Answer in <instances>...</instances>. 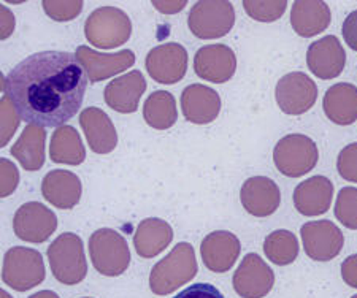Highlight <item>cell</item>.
Returning <instances> with one entry per match:
<instances>
[{"label": "cell", "mask_w": 357, "mask_h": 298, "mask_svg": "<svg viewBox=\"0 0 357 298\" xmlns=\"http://www.w3.org/2000/svg\"><path fill=\"white\" fill-rule=\"evenodd\" d=\"M2 89L22 121L59 129L82 108L88 78L77 54L42 51L2 78Z\"/></svg>", "instance_id": "6da1fadb"}, {"label": "cell", "mask_w": 357, "mask_h": 298, "mask_svg": "<svg viewBox=\"0 0 357 298\" xmlns=\"http://www.w3.org/2000/svg\"><path fill=\"white\" fill-rule=\"evenodd\" d=\"M197 270L192 244L178 243L169 256L153 267L149 274V288L156 295H169L192 281Z\"/></svg>", "instance_id": "7a4b0ae2"}, {"label": "cell", "mask_w": 357, "mask_h": 298, "mask_svg": "<svg viewBox=\"0 0 357 298\" xmlns=\"http://www.w3.org/2000/svg\"><path fill=\"white\" fill-rule=\"evenodd\" d=\"M48 260L53 276L66 285H75L88 274L83 240L72 232L62 233L48 248Z\"/></svg>", "instance_id": "3957f363"}, {"label": "cell", "mask_w": 357, "mask_h": 298, "mask_svg": "<svg viewBox=\"0 0 357 298\" xmlns=\"http://www.w3.org/2000/svg\"><path fill=\"white\" fill-rule=\"evenodd\" d=\"M89 256L92 265L103 276H119L130 263L128 242L113 228H99L91 235Z\"/></svg>", "instance_id": "277c9868"}, {"label": "cell", "mask_w": 357, "mask_h": 298, "mask_svg": "<svg viewBox=\"0 0 357 298\" xmlns=\"http://www.w3.org/2000/svg\"><path fill=\"white\" fill-rule=\"evenodd\" d=\"M132 22L123 10L100 7L92 11L84 24V36L91 45L103 49H113L130 38Z\"/></svg>", "instance_id": "5b68a950"}, {"label": "cell", "mask_w": 357, "mask_h": 298, "mask_svg": "<svg viewBox=\"0 0 357 298\" xmlns=\"http://www.w3.org/2000/svg\"><path fill=\"white\" fill-rule=\"evenodd\" d=\"M319 159L316 143L307 135L291 134L281 139L273 149V162L281 173L301 178L312 171Z\"/></svg>", "instance_id": "8992f818"}, {"label": "cell", "mask_w": 357, "mask_h": 298, "mask_svg": "<svg viewBox=\"0 0 357 298\" xmlns=\"http://www.w3.org/2000/svg\"><path fill=\"white\" fill-rule=\"evenodd\" d=\"M45 273L43 257L38 251L15 246L5 252L2 279L11 289L26 292L36 288L43 283Z\"/></svg>", "instance_id": "52a82bcc"}, {"label": "cell", "mask_w": 357, "mask_h": 298, "mask_svg": "<svg viewBox=\"0 0 357 298\" xmlns=\"http://www.w3.org/2000/svg\"><path fill=\"white\" fill-rule=\"evenodd\" d=\"M234 24V5L226 0H200L189 11L188 26L194 36L202 40H215L227 36Z\"/></svg>", "instance_id": "ba28073f"}, {"label": "cell", "mask_w": 357, "mask_h": 298, "mask_svg": "<svg viewBox=\"0 0 357 298\" xmlns=\"http://www.w3.org/2000/svg\"><path fill=\"white\" fill-rule=\"evenodd\" d=\"M275 97L281 111L297 116L313 108L318 99V86L308 74L292 72L284 74L276 84Z\"/></svg>", "instance_id": "9c48e42d"}, {"label": "cell", "mask_w": 357, "mask_h": 298, "mask_svg": "<svg viewBox=\"0 0 357 298\" xmlns=\"http://www.w3.org/2000/svg\"><path fill=\"white\" fill-rule=\"evenodd\" d=\"M303 249L310 259L329 262L342 252L344 235L331 221H313L303 224L301 228Z\"/></svg>", "instance_id": "30bf717a"}, {"label": "cell", "mask_w": 357, "mask_h": 298, "mask_svg": "<svg viewBox=\"0 0 357 298\" xmlns=\"http://www.w3.org/2000/svg\"><path fill=\"white\" fill-rule=\"evenodd\" d=\"M57 228V217L50 208L38 202H29L16 211L13 230L16 237L27 243H43Z\"/></svg>", "instance_id": "8fae6325"}, {"label": "cell", "mask_w": 357, "mask_h": 298, "mask_svg": "<svg viewBox=\"0 0 357 298\" xmlns=\"http://www.w3.org/2000/svg\"><path fill=\"white\" fill-rule=\"evenodd\" d=\"M146 70L154 81L175 84L186 74L188 51L180 43L159 45L146 56Z\"/></svg>", "instance_id": "7c38bea8"}, {"label": "cell", "mask_w": 357, "mask_h": 298, "mask_svg": "<svg viewBox=\"0 0 357 298\" xmlns=\"http://www.w3.org/2000/svg\"><path fill=\"white\" fill-rule=\"evenodd\" d=\"M234 289L243 298H264L273 289L275 273L257 254H246L234 273Z\"/></svg>", "instance_id": "4fadbf2b"}, {"label": "cell", "mask_w": 357, "mask_h": 298, "mask_svg": "<svg viewBox=\"0 0 357 298\" xmlns=\"http://www.w3.org/2000/svg\"><path fill=\"white\" fill-rule=\"evenodd\" d=\"M194 70L210 83H227L237 70V57L227 45H206L194 57Z\"/></svg>", "instance_id": "5bb4252c"}, {"label": "cell", "mask_w": 357, "mask_h": 298, "mask_svg": "<svg viewBox=\"0 0 357 298\" xmlns=\"http://www.w3.org/2000/svg\"><path fill=\"white\" fill-rule=\"evenodd\" d=\"M307 64L314 77L332 79L340 77L344 70L347 53L335 36H327L310 45L307 51Z\"/></svg>", "instance_id": "9a60e30c"}, {"label": "cell", "mask_w": 357, "mask_h": 298, "mask_svg": "<svg viewBox=\"0 0 357 298\" xmlns=\"http://www.w3.org/2000/svg\"><path fill=\"white\" fill-rule=\"evenodd\" d=\"M241 251L240 240L232 232L218 230L206 235L200 246L205 267L213 273H226L235 265Z\"/></svg>", "instance_id": "2e32d148"}, {"label": "cell", "mask_w": 357, "mask_h": 298, "mask_svg": "<svg viewBox=\"0 0 357 298\" xmlns=\"http://www.w3.org/2000/svg\"><path fill=\"white\" fill-rule=\"evenodd\" d=\"M240 200L248 213L267 217L280 208L281 192L278 185L267 176H252L241 186Z\"/></svg>", "instance_id": "e0dca14e"}, {"label": "cell", "mask_w": 357, "mask_h": 298, "mask_svg": "<svg viewBox=\"0 0 357 298\" xmlns=\"http://www.w3.org/2000/svg\"><path fill=\"white\" fill-rule=\"evenodd\" d=\"M75 54L88 73L91 83H99L112 78L135 64V54L130 49H123L114 54H100L88 47H78Z\"/></svg>", "instance_id": "ac0fdd59"}, {"label": "cell", "mask_w": 357, "mask_h": 298, "mask_svg": "<svg viewBox=\"0 0 357 298\" xmlns=\"http://www.w3.org/2000/svg\"><path fill=\"white\" fill-rule=\"evenodd\" d=\"M184 118L192 124H210L221 111V97L204 84H191L181 94Z\"/></svg>", "instance_id": "d6986e66"}, {"label": "cell", "mask_w": 357, "mask_h": 298, "mask_svg": "<svg viewBox=\"0 0 357 298\" xmlns=\"http://www.w3.org/2000/svg\"><path fill=\"white\" fill-rule=\"evenodd\" d=\"M146 91V79L142 72L134 70L123 74L112 83H108L105 88L107 105L113 108L118 113H135L138 110V103H140L142 95Z\"/></svg>", "instance_id": "ffe728a7"}, {"label": "cell", "mask_w": 357, "mask_h": 298, "mask_svg": "<svg viewBox=\"0 0 357 298\" xmlns=\"http://www.w3.org/2000/svg\"><path fill=\"white\" fill-rule=\"evenodd\" d=\"M333 197V185L326 176H312L294 191V205L303 216H319L329 211Z\"/></svg>", "instance_id": "44dd1931"}, {"label": "cell", "mask_w": 357, "mask_h": 298, "mask_svg": "<svg viewBox=\"0 0 357 298\" xmlns=\"http://www.w3.org/2000/svg\"><path fill=\"white\" fill-rule=\"evenodd\" d=\"M79 124L91 149L97 154L112 152L118 145V134L108 114L97 107L86 108L79 114Z\"/></svg>", "instance_id": "7402d4cb"}, {"label": "cell", "mask_w": 357, "mask_h": 298, "mask_svg": "<svg viewBox=\"0 0 357 298\" xmlns=\"http://www.w3.org/2000/svg\"><path fill=\"white\" fill-rule=\"evenodd\" d=\"M82 181L67 170H53L43 178L42 194L45 200L56 208L72 210L82 198Z\"/></svg>", "instance_id": "603a6c76"}, {"label": "cell", "mask_w": 357, "mask_h": 298, "mask_svg": "<svg viewBox=\"0 0 357 298\" xmlns=\"http://www.w3.org/2000/svg\"><path fill=\"white\" fill-rule=\"evenodd\" d=\"M329 5L319 0H297L291 10V24L298 36L310 38L324 32L331 24Z\"/></svg>", "instance_id": "cb8c5ba5"}, {"label": "cell", "mask_w": 357, "mask_h": 298, "mask_svg": "<svg viewBox=\"0 0 357 298\" xmlns=\"http://www.w3.org/2000/svg\"><path fill=\"white\" fill-rule=\"evenodd\" d=\"M174 240L170 224L159 217H148L138 224L134 233V246L137 254L143 259H151L160 254Z\"/></svg>", "instance_id": "d4e9b609"}, {"label": "cell", "mask_w": 357, "mask_h": 298, "mask_svg": "<svg viewBox=\"0 0 357 298\" xmlns=\"http://www.w3.org/2000/svg\"><path fill=\"white\" fill-rule=\"evenodd\" d=\"M326 116L338 125L357 121V88L349 83H337L327 89L322 102Z\"/></svg>", "instance_id": "484cf974"}, {"label": "cell", "mask_w": 357, "mask_h": 298, "mask_svg": "<svg viewBox=\"0 0 357 298\" xmlns=\"http://www.w3.org/2000/svg\"><path fill=\"white\" fill-rule=\"evenodd\" d=\"M45 140L46 132L43 127L29 124L22 130L18 141L11 148V154H13L15 159H18L22 168H26L27 171H37L43 167Z\"/></svg>", "instance_id": "4316f807"}, {"label": "cell", "mask_w": 357, "mask_h": 298, "mask_svg": "<svg viewBox=\"0 0 357 298\" xmlns=\"http://www.w3.org/2000/svg\"><path fill=\"white\" fill-rule=\"evenodd\" d=\"M51 160L56 164L79 165L86 159V149L78 132L72 125L56 129L50 146Z\"/></svg>", "instance_id": "83f0119b"}, {"label": "cell", "mask_w": 357, "mask_h": 298, "mask_svg": "<svg viewBox=\"0 0 357 298\" xmlns=\"http://www.w3.org/2000/svg\"><path fill=\"white\" fill-rule=\"evenodd\" d=\"M143 118L149 127L165 130L174 127L178 121L176 100L167 91H156L143 105Z\"/></svg>", "instance_id": "f1b7e54d"}, {"label": "cell", "mask_w": 357, "mask_h": 298, "mask_svg": "<svg viewBox=\"0 0 357 298\" xmlns=\"http://www.w3.org/2000/svg\"><path fill=\"white\" fill-rule=\"evenodd\" d=\"M264 252L275 265H289L298 256V240L289 230H275L264 242Z\"/></svg>", "instance_id": "f546056e"}, {"label": "cell", "mask_w": 357, "mask_h": 298, "mask_svg": "<svg viewBox=\"0 0 357 298\" xmlns=\"http://www.w3.org/2000/svg\"><path fill=\"white\" fill-rule=\"evenodd\" d=\"M335 217L349 230H357V187H343L340 191Z\"/></svg>", "instance_id": "4dcf8cb0"}, {"label": "cell", "mask_w": 357, "mask_h": 298, "mask_svg": "<svg viewBox=\"0 0 357 298\" xmlns=\"http://www.w3.org/2000/svg\"><path fill=\"white\" fill-rule=\"evenodd\" d=\"M245 11L251 16L252 19L261 22H273L280 19L284 15L287 8L286 0H266V2H259V0H245L243 2Z\"/></svg>", "instance_id": "1f68e13d"}, {"label": "cell", "mask_w": 357, "mask_h": 298, "mask_svg": "<svg viewBox=\"0 0 357 298\" xmlns=\"http://www.w3.org/2000/svg\"><path fill=\"white\" fill-rule=\"evenodd\" d=\"M45 13L53 18L54 21L64 22V21H72L77 18V16L82 13L83 10V2L82 0H72V2H66V0H45L42 3Z\"/></svg>", "instance_id": "d6a6232c"}, {"label": "cell", "mask_w": 357, "mask_h": 298, "mask_svg": "<svg viewBox=\"0 0 357 298\" xmlns=\"http://www.w3.org/2000/svg\"><path fill=\"white\" fill-rule=\"evenodd\" d=\"M337 170L343 180L357 182V143H351L340 151Z\"/></svg>", "instance_id": "836d02e7"}, {"label": "cell", "mask_w": 357, "mask_h": 298, "mask_svg": "<svg viewBox=\"0 0 357 298\" xmlns=\"http://www.w3.org/2000/svg\"><path fill=\"white\" fill-rule=\"evenodd\" d=\"M20 173L18 168L8 159L0 160V196L8 197L18 187Z\"/></svg>", "instance_id": "e575fe53"}, {"label": "cell", "mask_w": 357, "mask_h": 298, "mask_svg": "<svg viewBox=\"0 0 357 298\" xmlns=\"http://www.w3.org/2000/svg\"><path fill=\"white\" fill-rule=\"evenodd\" d=\"M16 110L15 107L11 105V102L8 100V97L5 95L2 99V146H5L8 143V140L11 139V135H13V132L18 129L20 121H18V116H16Z\"/></svg>", "instance_id": "d590c367"}, {"label": "cell", "mask_w": 357, "mask_h": 298, "mask_svg": "<svg viewBox=\"0 0 357 298\" xmlns=\"http://www.w3.org/2000/svg\"><path fill=\"white\" fill-rule=\"evenodd\" d=\"M174 298H224V295L221 294V290L215 288L213 284L197 283L181 290L180 294L175 295Z\"/></svg>", "instance_id": "8d00e7d4"}, {"label": "cell", "mask_w": 357, "mask_h": 298, "mask_svg": "<svg viewBox=\"0 0 357 298\" xmlns=\"http://www.w3.org/2000/svg\"><path fill=\"white\" fill-rule=\"evenodd\" d=\"M343 38L351 49L357 51V10L351 11L343 22Z\"/></svg>", "instance_id": "74e56055"}, {"label": "cell", "mask_w": 357, "mask_h": 298, "mask_svg": "<svg viewBox=\"0 0 357 298\" xmlns=\"http://www.w3.org/2000/svg\"><path fill=\"white\" fill-rule=\"evenodd\" d=\"M342 278L349 288L357 289V254L347 257L342 263Z\"/></svg>", "instance_id": "f35d334b"}, {"label": "cell", "mask_w": 357, "mask_h": 298, "mask_svg": "<svg viewBox=\"0 0 357 298\" xmlns=\"http://www.w3.org/2000/svg\"><path fill=\"white\" fill-rule=\"evenodd\" d=\"M153 5L156 7L160 13H167V15H172V13H178V11H181L184 7H186V2H160V0H153Z\"/></svg>", "instance_id": "ab89813d"}, {"label": "cell", "mask_w": 357, "mask_h": 298, "mask_svg": "<svg viewBox=\"0 0 357 298\" xmlns=\"http://www.w3.org/2000/svg\"><path fill=\"white\" fill-rule=\"evenodd\" d=\"M13 27H15V18L13 15L10 13V10L7 7H2V38H8L11 36V32H13Z\"/></svg>", "instance_id": "60d3db41"}, {"label": "cell", "mask_w": 357, "mask_h": 298, "mask_svg": "<svg viewBox=\"0 0 357 298\" xmlns=\"http://www.w3.org/2000/svg\"><path fill=\"white\" fill-rule=\"evenodd\" d=\"M29 298H59V295H57L53 290H40V292H37V294H33Z\"/></svg>", "instance_id": "b9f144b4"}, {"label": "cell", "mask_w": 357, "mask_h": 298, "mask_svg": "<svg viewBox=\"0 0 357 298\" xmlns=\"http://www.w3.org/2000/svg\"><path fill=\"white\" fill-rule=\"evenodd\" d=\"M0 298H11L10 294H7V292L2 290V294H0Z\"/></svg>", "instance_id": "7bdbcfd3"}, {"label": "cell", "mask_w": 357, "mask_h": 298, "mask_svg": "<svg viewBox=\"0 0 357 298\" xmlns=\"http://www.w3.org/2000/svg\"><path fill=\"white\" fill-rule=\"evenodd\" d=\"M351 298H357V295H353V297H351Z\"/></svg>", "instance_id": "ee69618b"}, {"label": "cell", "mask_w": 357, "mask_h": 298, "mask_svg": "<svg viewBox=\"0 0 357 298\" xmlns=\"http://www.w3.org/2000/svg\"><path fill=\"white\" fill-rule=\"evenodd\" d=\"M83 298H91V297H83Z\"/></svg>", "instance_id": "f6af8a7d"}]
</instances>
